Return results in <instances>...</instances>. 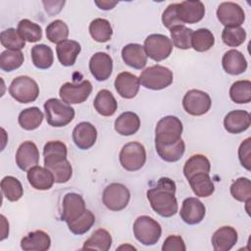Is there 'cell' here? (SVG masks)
<instances>
[{"label":"cell","instance_id":"obj_1","mask_svg":"<svg viewBox=\"0 0 251 251\" xmlns=\"http://www.w3.org/2000/svg\"><path fill=\"white\" fill-rule=\"evenodd\" d=\"M176 183L169 177H161L155 187L148 189L147 199L151 208L161 217L170 218L176 214L178 206L176 198Z\"/></svg>","mask_w":251,"mask_h":251},{"label":"cell","instance_id":"obj_2","mask_svg":"<svg viewBox=\"0 0 251 251\" xmlns=\"http://www.w3.org/2000/svg\"><path fill=\"white\" fill-rule=\"evenodd\" d=\"M67 154V146L60 140L48 141L44 145V167L52 173L57 183H65L72 177L73 168Z\"/></svg>","mask_w":251,"mask_h":251},{"label":"cell","instance_id":"obj_3","mask_svg":"<svg viewBox=\"0 0 251 251\" xmlns=\"http://www.w3.org/2000/svg\"><path fill=\"white\" fill-rule=\"evenodd\" d=\"M44 110L47 123L55 127L65 126L75 118L74 108L57 98L48 99L44 103Z\"/></svg>","mask_w":251,"mask_h":251},{"label":"cell","instance_id":"obj_4","mask_svg":"<svg viewBox=\"0 0 251 251\" xmlns=\"http://www.w3.org/2000/svg\"><path fill=\"white\" fill-rule=\"evenodd\" d=\"M182 124L175 116H166L162 118L155 128V144L170 145L176 143L181 138Z\"/></svg>","mask_w":251,"mask_h":251},{"label":"cell","instance_id":"obj_5","mask_svg":"<svg viewBox=\"0 0 251 251\" xmlns=\"http://www.w3.org/2000/svg\"><path fill=\"white\" fill-rule=\"evenodd\" d=\"M174 79L173 72L161 65H154L146 68L139 75L142 86L152 90H161L172 84Z\"/></svg>","mask_w":251,"mask_h":251},{"label":"cell","instance_id":"obj_6","mask_svg":"<svg viewBox=\"0 0 251 251\" xmlns=\"http://www.w3.org/2000/svg\"><path fill=\"white\" fill-rule=\"evenodd\" d=\"M133 234L143 245H154L159 241L162 235V227L153 218L140 216L133 224Z\"/></svg>","mask_w":251,"mask_h":251},{"label":"cell","instance_id":"obj_7","mask_svg":"<svg viewBox=\"0 0 251 251\" xmlns=\"http://www.w3.org/2000/svg\"><path fill=\"white\" fill-rule=\"evenodd\" d=\"M9 93L20 103H30L38 97L39 86L33 78L27 75H20L12 80Z\"/></svg>","mask_w":251,"mask_h":251},{"label":"cell","instance_id":"obj_8","mask_svg":"<svg viewBox=\"0 0 251 251\" xmlns=\"http://www.w3.org/2000/svg\"><path fill=\"white\" fill-rule=\"evenodd\" d=\"M122 167L128 172L140 170L146 162V150L139 142H128L125 144L119 155Z\"/></svg>","mask_w":251,"mask_h":251},{"label":"cell","instance_id":"obj_9","mask_svg":"<svg viewBox=\"0 0 251 251\" xmlns=\"http://www.w3.org/2000/svg\"><path fill=\"white\" fill-rule=\"evenodd\" d=\"M130 199L128 188L123 183L114 182L106 186L103 191V204L111 211H121L125 209Z\"/></svg>","mask_w":251,"mask_h":251},{"label":"cell","instance_id":"obj_10","mask_svg":"<svg viewBox=\"0 0 251 251\" xmlns=\"http://www.w3.org/2000/svg\"><path fill=\"white\" fill-rule=\"evenodd\" d=\"M144 49L147 57L156 62H160L171 55L173 42L164 34L154 33L148 35L144 40Z\"/></svg>","mask_w":251,"mask_h":251},{"label":"cell","instance_id":"obj_11","mask_svg":"<svg viewBox=\"0 0 251 251\" xmlns=\"http://www.w3.org/2000/svg\"><path fill=\"white\" fill-rule=\"evenodd\" d=\"M212 105L211 98L208 93L199 90H188L182 98V106L184 111L191 116H202L206 114Z\"/></svg>","mask_w":251,"mask_h":251},{"label":"cell","instance_id":"obj_12","mask_svg":"<svg viewBox=\"0 0 251 251\" xmlns=\"http://www.w3.org/2000/svg\"><path fill=\"white\" fill-rule=\"evenodd\" d=\"M92 91V84L89 80H82L79 83L66 82L59 90L63 102L67 104H79L84 102Z\"/></svg>","mask_w":251,"mask_h":251},{"label":"cell","instance_id":"obj_13","mask_svg":"<svg viewBox=\"0 0 251 251\" xmlns=\"http://www.w3.org/2000/svg\"><path fill=\"white\" fill-rule=\"evenodd\" d=\"M217 17L225 26H240L245 20L243 9L234 2L221 3L217 9Z\"/></svg>","mask_w":251,"mask_h":251},{"label":"cell","instance_id":"obj_14","mask_svg":"<svg viewBox=\"0 0 251 251\" xmlns=\"http://www.w3.org/2000/svg\"><path fill=\"white\" fill-rule=\"evenodd\" d=\"M62 206L63 211L61 220L67 224L72 223L79 218L86 210L85 202L82 196L75 192H69L64 196Z\"/></svg>","mask_w":251,"mask_h":251},{"label":"cell","instance_id":"obj_15","mask_svg":"<svg viewBox=\"0 0 251 251\" xmlns=\"http://www.w3.org/2000/svg\"><path fill=\"white\" fill-rule=\"evenodd\" d=\"M177 17L182 25L196 24L205 16V6L201 1H182L176 5Z\"/></svg>","mask_w":251,"mask_h":251},{"label":"cell","instance_id":"obj_16","mask_svg":"<svg viewBox=\"0 0 251 251\" xmlns=\"http://www.w3.org/2000/svg\"><path fill=\"white\" fill-rule=\"evenodd\" d=\"M206 208L204 204L196 197L185 198L179 212L181 220L188 225H197L205 217Z\"/></svg>","mask_w":251,"mask_h":251},{"label":"cell","instance_id":"obj_17","mask_svg":"<svg viewBox=\"0 0 251 251\" xmlns=\"http://www.w3.org/2000/svg\"><path fill=\"white\" fill-rule=\"evenodd\" d=\"M89 71L98 81L108 79L113 71V60L104 52L95 53L89 60Z\"/></svg>","mask_w":251,"mask_h":251},{"label":"cell","instance_id":"obj_18","mask_svg":"<svg viewBox=\"0 0 251 251\" xmlns=\"http://www.w3.org/2000/svg\"><path fill=\"white\" fill-rule=\"evenodd\" d=\"M39 151L37 146L32 141L23 142L16 153L17 166L22 170L27 172L29 169L38 165Z\"/></svg>","mask_w":251,"mask_h":251},{"label":"cell","instance_id":"obj_19","mask_svg":"<svg viewBox=\"0 0 251 251\" xmlns=\"http://www.w3.org/2000/svg\"><path fill=\"white\" fill-rule=\"evenodd\" d=\"M97 139L96 127L88 123L77 124L73 130V140L75 146L81 150H87L94 145Z\"/></svg>","mask_w":251,"mask_h":251},{"label":"cell","instance_id":"obj_20","mask_svg":"<svg viewBox=\"0 0 251 251\" xmlns=\"http://www.w3.org/2000/svg\"><path fill=\"white\" fill-rule=\"evenodd\" d=\"M118 94L126 99H131L136 96L139 91V78L128 72L120 73L114 82Z\"/></svg>","mask_w":251,"mask_h":251},{"label":"cell","instance_id":"obj_21","mask_svg":"<svg viewBox=\"0 0 251 251\" xmlns=\"http://www.w3.org/2000/svg\"><path fill=\"white\" fill-rule=\"evenodd\" d=\"M251 125V117L247 111L234 110L227 113L224 119V126L229 133L237 134L245 131Z\"/></svg>","mask_w":251,"mask_h":251},{"label":"cell","instance_id":"obj_22","mask_svg":"<svg viewBox=\"0 0 251 251\" xmlns=\"http://www.w3.org/2000/svg\"><path fill=\"white\" fill-rule=\"evenodd\" d=\"M122 58L127 66L135 70H141L147 64V54L144 46L138 43H129L124 46Z\"/></svg>","mask_w":251,"mask_h":251},{"label":"cell","instance_id":"obj_23","mask_svg":"<svg viewBox=\"0 0 251 251\" xmlns=\"http://www.w3.org/2000/svg\"><path fill=\"white\" fill-rule=\"evenodd\" d=\"M237 237L235 228L225 226L214 232L211 242L215 251H228L236 244Z\"/></svg>","mask_w":251,"mask_h":251},{"label":"cell","instance_id":"obj_24","mask_svg":"<svg viewBox=\"0 0 251 251\" xmlns=\"http://www.w3.org/2000/svg\"><path fill=\"white\" fill-rule=\"evenodd\" d=\"M26 177L29 184L37 190H48L55 182L52 173L45 167L43 168L40 166H35L29 169Z\"/></svg>","mask_w":251,"mask_h":251},{"label":"cell","instance_id":"obj_25","mask_svg":"<svg viewBox=\"0 0 251 251\" xmlns=\"http://www.w3.org/2000/svg\"><path fill=\"white\" fill-rule=\"evenodd\" d=\"M222 65L225 72L232 75L243 74L247 69V61L244 55L236 49H231L225 53Z\"/></svg>","mask_w":251,"mask_h":251},{"label":"cell","instance_id":"obj_26","mask_svg":"<svg viewBox=\"0 0 251 251\" xmlns=\"http://www.w3.org/2000/svg\"><path fill=\"white\" fill-rule=\"evenodd\" d=\"M51 246V238L43 230L29 232L21 240V248L25 251H46Z\"/></svg>","mask_w":251,"mask_h":251},{"label":"cell","instance_id":"obj_27","mask_svg":"<svg viewBox=\"0 0 251 251\" xmlns=\"http://www.w3.org/2000/svg\"><path fill=\"white\" fill-rule=\"evenodd\" d=\"M80 50V44L70 39H66L58 43L56 47L58 60L65 67H71L75 63Z\"/></svg>","mask_w":251,"mask_h":251},{"label":"cell","instance_id":"obj_28","mask_svg":"<svg viewBox=\"0 0 251 251\" xmlns=\"http://www.w3.org/2000/svg\"><path fill=\"white\" fill-rule=\"evenodd\" d=\"M115 130L125 136L136 133L140 127V119L133 112H124L115 121Z\"/></svg>","mask_w":251,"mask_h":251},{"label":"cell","instance_id":"obj_29","mask_svg":"<svg viewBox=\"0 0 251 251\" xmlns=\"http://www.w3.org/2000/svg\"><path fill=\"white\" fill-rule=\"evenodd\" d=\"M93 106L101 116L110 117L117 111L118 103L114 95L108 89H102L97 93Z\"/></svg>","mask_w":251,"mask_h":251},{"label":"cell","instance_id":"obj_30","mask_svg":"<svg viewBox=\"0 0 251 251\" xmlns=\"http://www.w3.org/2000/svg\"><path fill=\"white\" fill-rule=\"evenodd\" d=\"M188 182L192 191L198 197H209L215 190L214 183L209 174H196L188 179Z\"/></svg>","mask_w":251,"mask_h":251},{"label":"cell","instance_id":"obj_31","mask_svg":"<svg viewBox=\"0 0 251 251\" xmlns=\"http://www.w3.org/2000/svg\"><path fill=\"white\" fill-rule=\"evenodd\" d=\"M211 170V164L208 158L202 154H196L191 156L184 164L183 175L188 180L192 176L200 173L209 174Z\"/></svg>","mask_w":251,"mask_h":251},{"label":"cell","instance_id":"obj_32","mask_svg":"<svg viewBox=\"0 0 251 251\" xmlns=\"http://www.w3.org/2000/svg\"><path fill=\"white\" fill-rule=\"evenodd\" d=\"M30 54L32 63L37 69L46 70L53 65V50L48 45L36 44L31 48Z\"/></svg>","mask_w":251,"mask_h":251},{"label":"cell","instance_id":"obj_33","mask_svg":"<svg viewBox=\"0 0 251 251\" xmlns=\"http://www.w3.org/2000/svg\"><path fill=\"white\" fill-rule=\"evenodd\" d=\"M112 236L110 232L104 228L96 229L91 236L83 243L82 249H94L99 251H107L111 248Z\"/></svg>","mask_w":251,"mask_h":251},{"label":"cell","instance_id":"obj_34","mask_svg":"<svg viewBox=\"0 0 251 251\" xmlns=\"http://www.w3.org/2000/svg\"><path fill=\"white\" fill-rule=\"evenodd\" d=\"M155 147L159 157L162 160L170 163L178 161L183 156L185 151V144L181 138L176 143L170 145L155 144Z\"/></svg>","mask_w":251,"mask_h":251},{"label":"cell","instance_id":"obj_35","mask_svg":"<svg viewBox=\"0 0 251 251\" xmlns=\"http://www.w3.org/2000/svg\"><path fill=\"white\" fill-rule=\"evenodd\" d=\"M43 113L37 107H30L23 110L18 118L19 125L25 130L36 129L43 121Z\"/></svg>","mask_w":251,"mask_h":251},{"label":"cell","instance_id":"obj_36","mask_svg":"<svg viewBox=\"0 0 251 251\" xmlns=\"http://www.w3.org/2000/svg\"><path fill=\"white\" fill-rule=\"evenodd\" d=\"M89 33L95 41L103 43L111 39L113 34V29L108 20L97 18L90 23Z\"/></svg>","mask_w":251,"mask_h":251},{"label":"cell","instance_id":"obj_37","mask_svg":"<svg viewBox=\"0 0 251 251\" xmlns=\"http://www.w3.org/2000/svg\"><path fill=\"white\" fill-rule=\"evenodd\" d=\"M1 191L3 196L11 202L20 200L24 194V188L21 181L12 176H7L2 178Z\"/></svg>","mask_w":251,"mask_h":251},{"label":"cell","instance_id":"obj_38","mask_svg":"<svg viewBox=\"0 0 251 251\" xmlns=\"http://www.w3.org/2000/svg\"><path fill=\"white\" fill-rule=\"evenodd\" d=\"M215 43V37L212 31L207 28H199L192 33L191 47L197 52L210 50Z\"/></svg>","mask_w":251,"mask_h":251},{"label":"cell","instance_id":"obj_39","mask_svg":"<svg viewBox=\"0 0 251 251\" xmlns=\"http://www.w3.org/2000/svg\"><path fill=\"white\" fill-rule=\"evenodd\" d=\"M230 99L237 104H246L251 101V81L237 80L229 88Z\"/></svg>","mask_w":251,"mask_h":251},{"label":"cell","instance_id":"obj_40","mask_svg":"<svg viewBox=\"0 0 251 251\" xmlns=\"http://www.w3.org/2000/svg\"><path fill=\"white\" fill-rule=\"evenodd\" d=\"M24 60V54L21 50L7 49L0 55V68L4 72H13L23 65Z\"/></svg>","mask_w":251,"mask_h":251},{"label":"cell","instance_id":"obj_41","mask_svg":"<svg viewBox=\"0 0 251 251\" xmlns=\"http://www.w3.org/2000/svg\"><path fill=\"white\" fill-rule=\"evenodd\" d=\"M173 44L182 50L191 48V37L193 30L185 25H177L170 29Z\"/></svg>","mask_w":251,"mask_h":251},{"label":"cell","instance_id":"obj_42","mask_svg":"<svg viewBox=\"0 0 251 251\" xmlns=\"http://www.w3.org/2000/svg\"><path fill=\"white\" fill-rule=\"evenodd\" d=\"M17 29L27 42H37L42 38L41 26L28 19L21 20Z\"/></svg>","mask_w":251,"mask_h":251},{"label":"cell","instance_id":"obj_43","mask_svg":"<svg viewBox=\"0 0 251 251\" xmlns=\"http://www.w3.org/2000/svg\"><path fill=\"white\" fill-rule=\"evenodd\" d=\"M1 44L10 50H21L25 45V38L21 35L18 29L10 27L3 30L0 34Z\"/></svg>","mask_w":251,"mask_h":251},{"label":"cell","instance_id":"obj_44","mask_svg":"<svg viewBox=\"0 0 251 251\" xmlns=\"http://www.w3.org/2000/svg\"><path fill=\"white\" fill-rule=\"evenodd\" d=\"M95 216L90 210H85V212L76 220L72 223L67 224L71 232L76 235H81L86 233L94 225Z\"/></svg>","mask_w":251,"mask_h":251},{"label":"cell","instance_id":"obj_45","mask_svg":"<svg viewBox=\"0 0 251 251\" xmlns=\"http://www.w3.org/2000/svg\"><path fill=\"white\" fill-rule=\"evenodd\" d=\"M231 196L240 202H249L251 200V182L247 177H239L230 185Z\"/></svg>","mask_w":251,"mask_h":251},{"label":"cell","instance_id":"obj_46","mask_svg":"<svg viewBox=\"0 0 251 251\" xmlns=\"http://www.w3.org/2000/svg\"><path fill=\"white\" fill-rule=\"evenodd\" d=\"M69 35V27L67 24L61 20H55L46 26V37L52 43H60L67 39Z\"/></svg>","mask_w":251,"mask_h":251},{"label":"cell","instance_id":"obj_47","mask_svg":"<svg viewBox=\"0 0 251 251\" xmlns=\"http://www.w3.org/2000/svg\"><path fill=\"white\" fill-rule=\"evenodd\" d=\"M224 43L229 47H237L246 39V31L241 26H225L222 32Z\"/></svg>","mask_w":251,"mask_h":251},{"label":"cell","instance_id":"obj_48","mask_svg":"<svg viewBox=\"0 0 251 251\" xmlns=\"http://www.w3.org/2000/svg\"><path fill=\"white\" fill-rule=\"evenodd\" d=\"M176 5H177V3L170 4L165 9V11L163 12V15H162V23H163L164 26H166L169 29H171L175 26H177V25H184L180 23V21L177 17Z\"/></svg>","mask_w":251,"mask_h":251},{"label":"cell","instance_id":"obj_49","mask_svg":"<svg viewBox=\"0 0 251 251\" xmlns=\"http://www.w3.org/2000/svg\"><path fill=\"white\" fill-rule=\"evenodd\" d=\"M238 158L241 165L247 170L251 169V138L243 140L238 148Z\"/></svg>","mask_w":251,"mask_h":251},{"label":"cell","instance_id":"obj_50","mask_svg":"<svg viewBox=\"0 0 251 251\" xmlns=\"http://www.w3.org/2000/svg\"><path fill=\"white\" fill-rule=\"evenodd\" d=\"M163 251H185V243L179 235H169L162 246Z\"/></svg>","mask_w":251,"mask_h":251},{"label":"cell","instance_id":"obj_51","mask_svg":"<svg viewBox=\"0 0 251 251\" xmlns=\"http://www.w3.org/2000/svg\"><path fill=\"white\" fill-rule=\"evenodd\" d=\"M63 2L65 1H43V5L45 6V10L47 13H49L50 15H54L61 11L63 7H57V5L59 6Z\"/></svg>","mask_w":251,"mask_h":251},{"label":"cell","instance_id":"obj_52","mask_svg":"<svg viewBox=\"0 0 251 251\" xmlns=\"http://www.w3.org/2000/svg\"><path fill=\"white\" fill-rule=\"evenodd\" d=\"M95 4L102 10H111L118 4V2H116V1H114V2H112V1H101V2L95 1Z\"/></svg>","mask_w":251,"mask_h":251},{"label":"cell","instance_id":"obj_53","mask_svg":"<svg viewBox=\"0 0 251 251\" xmlns=\"http://www.w3.org/2000/svg\"><path fill=\"white\" fill-rule=\"evenodd\" d=\"M0 218H1V225H2V227H3L2 235L0 237V240H4L8 236V234H9V224L7 223L6 218L3 215H1Z\"/></svg>","mask_w":251,"mask_h":251}]
</instances>
